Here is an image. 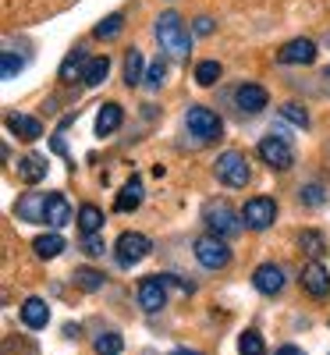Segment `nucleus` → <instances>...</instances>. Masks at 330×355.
Returning <instances> with one entry per match:
<instances>
[{
  "label": "nucleus",
  "mask_w": 330,
  "mask_h": 355,
  "mask_svg": "<svg viewBox=\"0 0 330 355\" xmlns=\"http://www.w3.org/2000/svg\"><path fill=\"white\" fill-rule=\"evenodd\" d=\"M139 202H142V185L132 178V182L121 189V196H117V210H125V214H128V210H135Z\"/></svg>",
  "instance_id": "24"
},
{
  "label": "nucleus",
  "mask_w": 330,
  "mask_h": 355,
  "mask_svg": "<svg viewBox=\"0 0 330 355\" xmlns=\"http://www.w3.org/2000/svg\"><path fill=\"white\" fill-rule=\"evenodd\" d=\"M196 33H199V36H209V33H214V18H206V15L196 18Z\"/></svg>",
  "instance_id": "37"
},
{
  "label": "nucleus",
  "mask_w": 330,
  "mask_h": 355,
  "mask_svg": "<svg viewBox=\"0 0 330 355\" xmlns=\"http://www.w3.org/2000/svg\"><path fill=\"white\" fill-rule=\"evenodd\" d=\"M174 355H199V352H174Z\"/></svg>",
  "instance_id": "39"
},
{
  "label": "nucleus",
  "mask_w": 330,
  "mask_h": 355,
  "mask_svg": "<svg viewBox=\"0 0 330 355\" xmlns=\"http://www.w3.org/2000/svg\"><path fill=\"white\" fill-rule=\"evenodd\" d=\"M125 82H128V85L146 82V57H142V50H135V46L125 53Z\"/></svg>",
  "instance_id": "20"
},
{
  "label": "nucleus",
  "mask_w": 330,
  "mask_h": 355,
  "mask_svg": "<svg viewBox=\"0 0 330 355\" xmlns=\"http://www.w3.org/2000/svg\"><path fill=\"white\" fill-rule=\"evenodd\" d=\"M196 259L206 266V270H224V266L231 263V249H227V242L220 239V234H202V239L196 242Z\"/></svg>",
  "instance_id": "2"
},
{
  "label": "nucleus",
  "mask_w": 330,
  "mask_h": 355,
  "mask_svg": "<svg viewBox=\"0 0 330 355\" xmlns=\"http://www.w3.org/2000/svg\"><path fill=\"white\" fill-rule=\"evenodd\" d=\"M121 28H125V18H121V15H110V18H103V21L93 28V36H96V40H114Z\"/></svg>",
  "instance_id": "26"
},
{
  "label": "nucleus",
  "mask_w": 330,
  "mask_h": 355,
  "mask_svg": "<svg viewBox=\"0 0 330 355\" xmlns=\"http://www.w3.org/2000/svg\"><path fill=\"white\" fill-rule=\"evenodd\" d=\"M164 82H167V61H164V53H160L157 61L149 64V71H146V85L149 89H160Z\"/></svg>",
  "instance_id": "28"
},
{
  "label": "nucleus",
  "mask_w": 330,
  "mask_h": 355,
  "mask_svg": "<svg viewBox=\"0 0 330 355\" xmlns=\"http://www.w3.org/2000/svg\"><path fill=\"white\" fill-rule=\"evenodd\" d=\"M277 61L281 64H309V61H316V43L313 40H291L281 46Z\"/></svg>",
  "instance_id": "10"
},
{
  "label": "nucleus",
  "mask_w": 330,
  "mask_h": 355,
  "mask_svg": "<svg viewBox=\"0 0 330 355\" xmlns=\"http://www.w3.org/2000/svg\"><path fill=\"white\" fill-rule=\"evenodd\" d=\"M217 178L231 189H245L249 185V160L238 153V150H227L217 157Z\"/></svg>",
  "instance_id": "3"
},
{
  "label": "nucleus",
  "mask_w": 330,
  "mask_h": 355,
  "mask_svg": "<svg viewBox=\"0 0 330 355\" xmlns=\"http://www.w3.org/2000/svg\"><path fill=\"white\" fill-rule=\"evenodd\" d=\"M277 355H306L298 345H284V348H277Z\"/></svg>",
  "instance_id": "38"
},
{
  "label": "nucleus",
  "mask_w": 330,
  "mask_h": 355,
  "mask_svg": "<svg viewBox=\"0 0 330 355\" xmlns=\"http://www.w3.org/2000/svg\"><path fill=\"white\" fill-rule=\"evenodd\" d=\"M139 306H142L146 313L164 309V306H167V281H164V277H146V281L139 284Z\"/></svg>",
  "instance_id": "9"
},
{
  "label": "nucleus",
  "mask_w": 330,
  "mask_h": 355,
  "mask_svg": "<svg viewBox=\"0 0 330 355\" xmlns=\"http://www.w3.org/2000/svg\"><path fill=\"white\" fill-rule=\"evenodd\" d=\"M302 288L313 295V299H323V295H330V274H327V266L309 263L306 270H302Z\"/></svg>",
  "instance_id": "13"
},
{
  "label": "nucleus",
  "mask_w": 330,
  "mask_h": 355,
  "mask_svg": "<svg viewBox=\"0 0 330 355\" xmlns=\"http://www.w3.org/2000/svg\"><path fill=\"white\" fill-rule=\"evenodd\" d=\"M220 78V61H202L199 68H196V82L199 85H214Z\"/></svg>",
  "instance_id": "31"
},
{
  "label": "nucleus",
  "mask_w": 330,
  "mask_h": 355,
  "mask_svg": "<svg viewBox=\"0 0 330 355\" xmlns=\"http://www.w3.org/2000/svg\"><path fill=\"white\" fill-rule=\"evenodd\" d=\"M302 245H309V252H313V256H320V252H323V239H320L316 231H306V234H302Z\"/></svg>",
  "instance_id": "35"
},
{
  "label": "nucleus",
  "mask_w": 330,
  "mask_h": 355,
  "mask_svg": "<svg viewBox=\"0 0 330 355\" xmlns=\"http://www.w3.org/2000/svg\"><path fill=\"white\" fill-rule=\"evenodd\" d=\"M21 68H25V61L18 53H11V50H4L0 53V75L4 78H15V75H21Z\"/></svg>",
  "instance_id": "30"
},
{
  "label": "nucleus",
  "mask_w": 330,
  "mask_h": 355,
  "mask_svg": "<svg viewBox=\"0 0 330 355\" xmlns=\"http://www.w3.org/2000/svg\"><path fill=\"white\" fill-rule=\"evenodd\" d=\"M281 114L288 117L291 125H298V128H306V125H309V114H306L302 107H298V103H284V107H281Z\"/></svg>",
  "instance_id": "33"
},
{
  "label": "nucleus",
  "mask_w": 330,
  "mask_h": 355,
  "mask_svg": "<svg viewBox=\"0 0 330 355\" xmlns=\"http://www.w3.org/2000/svg\"><path fill=\"white\" fill-rule=\"evenodd\" d=\"M323 78H327V85H330V68H327V71H323Z\"/></svg>",
  "instance_id": "40"
},
{
  "label": "nucleus",
  "mask_w": 330,
  "mask_h": 355,
  "mask_svg": "<svg viewBox=\"0 0 330 355\" xmlns=\"http://www.w3.org/2000/svg\"><path fill=\"white\" fill-rule=\"evenodd\" d=\"M82 249H85L89 256H103V252H107V245L96 239V234H85V245H82Z\"/></svg>",
  "instance_id": "36"
},
{
  "label": "nucleus",
  "mask_w": 330,
  "mask_h": 355,
  "mask_svg": "<svg viewBox=\"0 0 330 355\" xmlns=\"http://www.w3.org/2000/svg\"><path fill=\"white\" fill-rule=\"evenodd\" d=\"M21 323H25V327H33V331L46 327V323H50V306L43 299H25L21 302Z\"/></svg>",
  "instance_id": "15"
},
{
  "label": "nucleus",
  "mask_w": 330,
  "mask_h": 355,
  "mask_svg": "<svg viewBox=\"0 0 330 355\" xmlns=\"http://www.w3.org/2000/svg\"><path fill=\"white\" fill-rule=\"evenodd\" d=\"M18 174H21V182L36 185V182H43V178H46V160L40 153H28V157L18 160Z\"/></svg>",
  "instance_id": "17"
},
{
  "label": "nucleus",
  "mask_w": 330,
  "mask_h": 355,
  "mask_svg": "<svg viewBox=\"0 0 330 355\" xmlns=\"http://www.w3.org/2000/svg\"><path fill=\"white\" fill-rule=\"evenodd\" d=\"M33 249H36L40 259H53V256L64 252V239L61 234H40V239L33 242Z\"/></svg>",
  "instance_id": "21"
},
{
  "label": "nucleus",
  "mask_w": 330,
  "mask_h": 355,
  "mask_svg": "<svg viewBox=\"0 0 330 355\" xmlns=\"http://www.w3.org/2000/svg\"><path fill=\"white\" fill-rule=\"evenodd\" d=\"M149 239L146 234H139V231H125L121 239L114 242V256H117V263L121 266H135V263H142L146 256H149Z\"/></svg>",
  "instance_id": "4"
},
{
  "label": "nucleus",
  "mask_w": 330,
  "mask_h": 355,
  "mask_svg": "<svg viewBox=\"0 0 330 355\" xmlns=\"http://www.w3.org/2000/svg\"><path fill=\"white\" fill-rule=\"evenodd\" d=\"M327 196H323V185H302V202H309V206H320Z\"/></svg>",
  "instance_id": "34"
},
{
  "label": "nucleus",
  "mask_w": 330,
  "mask_h": 355,
  "mask_svg": "<svg viewBox=\"0 0 330 355\" xmlns=\"http://www.w3.org/2000/svg\"><path fill=\"white\" fill-rule=\"evenodd\" d=\"M242 220L252 227V231H266L270 224L277 220V202L266 199V196H256L242 206Z\"/></svg>",
  "instance_id": "6"
},
{
  "label": "nucleus",
  "mask_w": 330,
  "mask_h": 355,
  "mask_svg": "<svg viewBox=\"0 0 330 355\" xmlns=\"http://www.w3.org/2000/svg\"><path fill=\"white\" fill-rule=\"evenodd\" d=\"M103 227V210L100 206H82L78 210V231L82 234H96Z\"/></svg>",
  "instance_id": "22"
},
{
  "label": "nucleus",
  "mask_w": 330,
  "mask_h": 355,
  "mask_svg": "<svg viewBox=\"0 0 330 355\" xmlns=\"http://www.w3.org/2000/svg\"><path fill=\"white\" fill-rule=\"evenodd\" d=\"M8 128H11V135L28 139V142L43 135V125L36 121V117H28V114H11V117H8Z\"/></svg>",
  "instance_id": "16"
},
{
  "label": "nucleus",
  "mask_w": 330,
  "mask_h": 355,
  "mask_svg": "<svg viewBox=\"0 0 330 355\" xmlns=\"http://www.w3.org/2000/svg\"><path fill=\"white\" fill-rule=\"evenodd\" d=\"M85 64H89V61H85V53L71 50V53H68V61L61 64V82H75V75L85 71Z\"/></svg>",
  "instance_id": "25"
},
{
  "label": "nucleus",
  "mask_w": 330,
  "mask_h": 355,
  "mask_svg": "<svg viewBox=\"0 0 330 355\" xmlns=\"http://www.w3.org/2000/svg\"><path fill=\"white\" fill-rule=\"evenodd\" d=\"M259 157L274 167V171H288L291 164H295V153H291V146H288V139L284 135H266L263 142H259Z\"/></svg>",
  "instance_id": "8"
},
{
  "label": "nucleus",
  "mask_w": 330,
  "mask_h": 355,
  "mask_svg": "<svg viewBox=\"0 0 330 355\" xmlns=\"http://www.w3.org/2000/svg\"><path fill=\"white\" fill-rule=\"evenodd\" d=\"M75 281H78V288H85V291H100V288L107 284V277H103L100 270H78Z\"/></svg>",
  "instance_id": "32"
},
{
  "label": "nucleus",
  "mask_w": 330,
  "mask_h": 355,
  "mask_svg": "<svg viewBox=\"0 0 330 355\" xmlns=\"http://www.w3.org/2000/svg\"><path fill=\"white\" fill-rule=\"evenodd\" d=\"M43 214H46V196H25L18 202V217L28 224H43Z\"/></svg>",
  "instance_id": "19"
},
{
  "label": "nucleus",
  "mask_w": 330,
  "mask_h": 355,
  "mask_svg": "<svg viewBox=\"0 0 330 355\" xmlns=\"http://www.w3.org/2000/svg\"><path fill=\"white\" fill-rule=\"evenodd\" d=\"M206 224H209V231H214V234H220V239H231V234L242 231L245 220H238L227 202H209L206 206Z\"/></svg>",
  "instance_id": "7"
},
{
  "label": "nucleus",
  "mask_w": 330,
  "mask_h": 355,
  "mask_svg": "<svg viewBox=\"0 0 330 355\" xmlns=\"http://www.w3.org/2000/svg\"><path fill=\"white\" fill-rule=\"evenodd\" d=\"M121 121H125L121 107H117V103H103L100 114H96V135H110V132H117V128H121Z\"/></svg>",
  "instance_id": "18"
},
{
  "label": "nucleus",
  "mask_w": 330,
  "mask_h": 355,
  "mask_svg": "<svg viewBox=\"0 0 330 355\" xmlns=\"http://www.w3.org/2000/svg\"><path fill=\"white\" fill-rule=\"evenodd\" d=\"M43 224H50V227H64V224H71V206H68V199H64L61 192H50V196H46Z\"/></svg>",
  "instance_id": "14"
},
{
  "label": "nucleus",
  "mask_w": 330,
  "mask_h": 355,
  "mask_svg": "<svg viewBox=\"0 0 330 355\" xmlns=\"http://www.w3.org/2000/svg\"><path fill=\"white\" fill-rule=\"evenodd\" d=\"M157 40H160V46L171 53V57H189V50H192V36H189V28L182 25V18H177L174 11H167V15H160L157 18Z\"/></svg>",
  "instance_id": "1"
},
{
  "label": "nucleus",
  "mask_w": 330,
  "mask_h": 355,
  "mask_svg": "<svg viewBox=\"0 0 330 355\" xmlns=\"http://www.w3.org/2000/svg\"><path fill=\"white\" fill-rule=\"evenodd\" d=\"M185 128L192 135H199L202 142H209V139L220 135V117L209 110V107H189L185 110Z\"/></svg>",
  "instance_id": "5"
},
{
  "label": "nucleus",
  "mask_w": 330,
  "mask_h": 355,
  "mask_svg": "<svg viewBox=\"0 0 330 355\" xmlns=\"http://www.w3.org/2000/svg\"><path fill=\"white\" fill-rule=\"evenodd\" d=\"M107 75H110V61H107V57H93V61L85 64V71H82L85 85H100Z\"/></svg>",
  "instance_id": "23"
},
{
  "label": "nucleus",
  "mask_w": 330,
  "mask_h": 355,
  "mask_svg": "<svg viewBox=\"0 0 330 355\" xmlns=\"http://www.w3.org/2000/svg\"><path fill=\"white\" fill-rule=\"evenodd\" d=\"M234 103H238V110L242 114H259L266 103H270V96H266V89L263 85H238V93H234Z\"/></svg>",
  "instance_id": "11"
},
{
  "label": "nucleus",
  "mask_w": 330,
  "mask_h": 355,
  "mask_svg": "<svg viewBox=\"0 0 330 355\" xmlns=\"http://www.w3.org/2000/svg\"><path fill=\"white\" fill-rule=\"evenodd\" d=\"M238 352H242V355H263L266 345H263V338L256 331H245L242 338H238Z\"/></svg>",
  "instance_id": "29"
},
{
  "label": "nucleus",
  "mask_w": 330,
  "mask_h": 355,
  "mask_svg": "<svg viewBox=\"0 0 330 355\" xmlns=\"http://www.w3.org/2000/svg\"><path fill=\"white\" fill-rule=\"evenodd\" d=\"M121 348H125V341H121V334H114V331L96 338V352L100 355H121Z\"/></svg>",
  "instance_id": "27"
},
{
  "label": "nucleus",
  "mask_w": 330,
  "mask_h": 355,
  "mask_svg": "<svg viewBox=\"0 0 330 355\" xmlns=\"http://www.w3.org/2000/svg\"><path fill=\"white\" fill-rule=\"evenodd\" d=\"M252 284H256V291H263V295H277L281 288H284V270L277 263H263L259 270L252 274Z\"/></svg>",
  "instance_id": "12"
}]
</instances>
